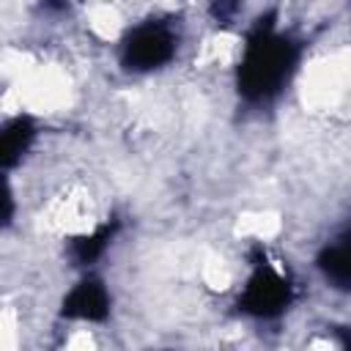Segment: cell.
<instances>
[{"label":"cell","mask_w":351,"mask_h":351,"mask_svg":"<svg viewBox=\"0 0 351 351\" xmlns=\"http://www.w3.org/2000/svg\"><path fill=\"white\" fill-rule=\"evenodd\" d=\"M302 60V41L277 27V11L261 14L244 38L241 60L236 69L239 96L250 104L274 101L296 74Z\"/></svg>","instance_id":"cell-1"},{"label":"cell","mask_w":351,"mask_h":351,"mask_svg":"<svg viewBox=\"0 0 351 351\" xmlns=\"http://www.w3.org/2000/svg\"><path fill=\"white\" fill-rule=\"evenodd\" d=\"M293 282L285 271H280L261 247L252 250L250 255V277L239 293L236 307L258 321H271L280 318L291 302H293Z\"/></svg>","instance_id":"cell-2"},{"label":"cell","mask_w":351,"mask_h":351,"mask_svg":"<svg viewBox=\"0 0 351 351\" xmlns=\"http://www.w3.org/2000/svg\"><path fill=\"white\" fill-rule=\"evenodd\" d=\"M178 49V33L170 19H145L126 30L118 47V60L132 74L165 69Z\"/></svg>","instance_id":"cell-3"},{"label":"cell","mask_w":351,"mask_h":351,"mask_svg":"<svg viewBox=\"0 0 351 351\" xmlns=\"http://www.w3.org/2000/svg\"><path fill=\"white\" fill-rule=\"evenodd\" d=\"M110 291L101 277L85 274L60 302V318L69 321H104L110 315Z\"/></svg>","instance_id":"cell-4"},{"label":"cell","mask_w":351,"mask_h":351,"mask_svg":"<svg viewBox=\"0 0 351 351\" xmlns=\"http://www.w3.org/2000/svg\"><path fill=\"white\" fill-rule=\"evenodd\" d=\"M315 269L324 282L335 291L351 293V228L340 230L332 241H326L315 255Z\"/></svg>","instance_id":"cell-5"},{"label":"cell","mask_w":351,"mask_h":351,"mask_svg":"<svg viewBox=\"0 0 351 351\" xmlns=\"http://www.w3.org/2000/svg\"><path fill=\"white\" fill-rule=\"evenodd\" d=\"M118 228H121V222H118L115 217H110V219H104L101 225H96L90 233L74 236V239L69 241V258H71V263H74V266H82V269H88L90 263H96V261L104 255V250L112 244Z\"/></svg>","instance_id":"cell-6"},{"label":"cell","mask_w":351,"mask_h":351,"mask_svg":"<svg viewBox=\"0 0 351 351\" xmlns=\"http://www.w3.org/2000/svg\"><path fill=\"white\" fill-rule=\"evenodd\" d=\"M36 140V123L30 115H16L3 126L0 134V165L3 170L16 167Z\"/></svg>","instance_id":"cell-7"},{"label":"cell","mask_w":351,"mask_h":351,"mask_svg":"<svg viewBox=\"0 0 351 351\" xmlns=\"http://www.w3.org/2000/svg\"><path fill=\"white\" fill-rule=\"evenodd\" d=\"M337 337H340V351H351V326H340Z\"/></svg>","instance_id":"cell-8"}]
</instances>
